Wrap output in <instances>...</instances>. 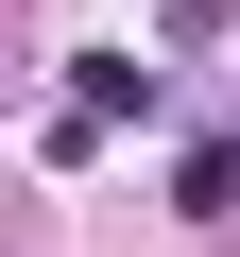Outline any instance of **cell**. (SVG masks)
<instances>
[{"mask_svg": "<svg viewBox=\"0 0 240 257\" xmlns=\"http://www.w3.org/2000/svg\"><path fill=\"white\" fill-rule=\"evenodd\" d=\"M172 206H189V223H223V206H240V155H223V138H189V155H172Z\"/></svg>", "mask_w": 240, "mask_h": 257, "instance_id": "2", "label": "cell"}, {"mask_svg": "<svg viewBox=\"0 0 240 257\" xmlns=\"http://www.w3.org/2000/svg\"><path fill=\"white\" fill-rule=\"evenodd\" d=\"M69 103L120 138V120H155V103H172V69H138V52H86V69H69Z\"/></svg>", "mask_w": 240, "mask_h": 257, "instance_id": "1", "label": "cell"}]
</instances>
